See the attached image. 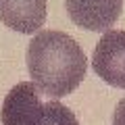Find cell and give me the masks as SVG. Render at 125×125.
Here are the masks:
<instances>
[{"instance_id":"6da1fadb","label":"cell","mask_w":125,"mask_h":125,"mask_svg":"<svg viewBox=\"0 0 125 125\" xmlns=\"http://www.w3.org/2000/svg\"><path fill=\"white\" fill-rule=\"evenodd\" d=\"M25 62L38 92L52 98L71 94L88 71L83 48L69 33L56 29H42L31 38Z\"/></svg>"},{"instance_id":"7a4b0ae2","label":"cell","mask_w":125,"mask_h":125,"mask_svg":"<svg viewBox=\"0 0 125 125\" xmlns=\"http://www.w3.org/2000/svg\"><path fill=\"white\" fill-rule=\"evenodd\" d=\"M92 69L108 85L125 88V29H108L96 42Z\"/></svg>"},{"instance_id":"3957f363","label":"cell","mask_w":125,"mask_h":125,"mask_svg":"<svg viewBox=\"0 0 125 125\" xmlns=\"http://www.w3.org/2000/svg\"><path fill=\"white\" fill-rule=\"evenodd\" d=\"M44 115V102L33 81H21L13 85L4 96L0 108L2 125H40Z\"/></svg>"},{"instance_id":"277c9868","label":"cell","mask_w":125,"mask_h":125,"mask_svg":"<svg viewBox=\"0 0 125 125\" xmlns=\"http://www.w3.org/2000/svg\"><path fill=\"white\" fill-rule=\"evenodd\" d=\"M65 6L71 21L88 31L108 29L123 13V0H65Z\"/></svg>"},{"instance_id":"5b68a950","label":"cell","mask_w":125,"mask_h":125,"mask_svg":"<svg viewBox=\"0 0 125 125\" xmlns=\"http://www.w3.org/2000/svg\"><path fill=\"white\" fill-rule=\"evenodd\" d=\"M0 21L19 33H33L46 21V0H0Z\"/></svg>"},{"instance_id":"8992f818","label":"cell","mask_w":125,"mask_h":125,"mask_svg":"<svg viewBox=\"0 0 125 125\" xmlns=\"http://www.w3.org/2000/svg\"><path fill=\"white\" fill-rule=\"evenodd\" d=\"M40 125H79V123L69 106H65L58 100H48V102H44V115H42Z\"/></svg>"},{"instance_id":"52a82bcc","label":"cell","mask_w":125,"mask_h":125,"mask_svg":"<svg viewBox=\"0 0 125 125\" xmlns=\"http://www.w3.org/2000/svg\"><path fill=\"white\" fill-rule=\"evenodd\" d=\"M113 125H125V98H121L117 102L115 117H113Z\"/></svg>"}]
</instances>
